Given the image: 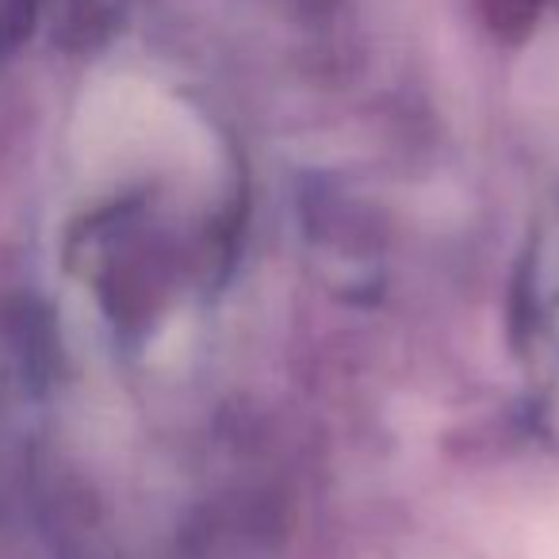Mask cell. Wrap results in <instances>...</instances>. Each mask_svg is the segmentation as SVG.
I'll use <instances>...</instances> for the list:
<instances>
[{"label":"cell","mask_w":559,"mask_h":559,"mask_svg":"<svg viewBox=\"0 0 559 559\" xmlns=\"http://www.w3.org/2000/svg\"><path fill=\"white\" fill-rule=\"evenodd\" d=\"M475 4L490 35H498L502 43H521L540 20L544 0H475Z\"/></svg>","instance_id":"1"},{"label":"cell","mask_w":559,"mask_h":559,"mask_svg":"<svg viewBox=\"0 0 559 559\" xmlns=\"http://www.w3.org/2000/svg\"><path fill=\"white\" fill-rule=\"evenodd\" d=\"M35 4L39 0H0V55L24 39V32L32 27Z\"/></svg>","instance_id":"2"}]
</instances>
